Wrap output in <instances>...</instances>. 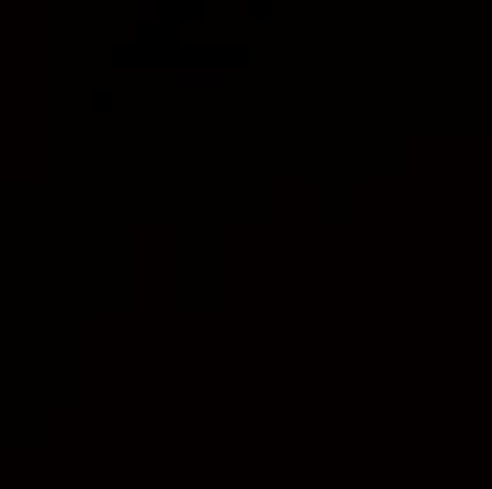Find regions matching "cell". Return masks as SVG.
I'll return each instance as SVG.
<instances>
[{
    "label": "cell",
    "mask_w": 492,
    "mask_h": 489,
    "mask_svg": "<svg viewBox=\"0 0 492 489\" xmlns=\"http://www.w3.org/2000/svg\"><path fill=\"white\" fill-rule=\"evenodd\" d=\"M136 20H139V23H156L158 20V3L156 0H139V3H136Z\"/></svg>",
    "instance_id": "2"
},
{
    "label": "cell",
    "mask_w": 492,
    "mask_h": 489,
    "mask_svg": "<svg viewBox=\"0 0 492 489\" xmlns=\"http://www.w3.org/2000/svg\"><path fill=\"white\" fill-rule=\"evenodd\" d=\"M178 77L184 91H224L229 74L224 68H184Z\"/></svg>",
    "instance_id": "1"
}]
</instances>
